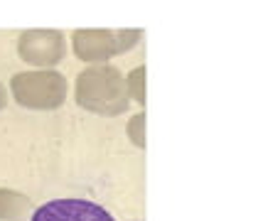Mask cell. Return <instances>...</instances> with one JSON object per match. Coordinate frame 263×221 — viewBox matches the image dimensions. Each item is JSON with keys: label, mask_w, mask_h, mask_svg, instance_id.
<instances>
[{"label": "cell", "mask_w": 263, "mask_h": 221, "mask_svg": "<svg viewBox=\"0 0 263 221\" xmlns=\"http://www.w3.org/2000/svg\"><path fill=\"white\" fill-rule=\"evenodd\" d=\"M32 221H116V216L89 199H54L34 209Z\"/></svg>", "instance_id": "cell-1"}]
</instances>
